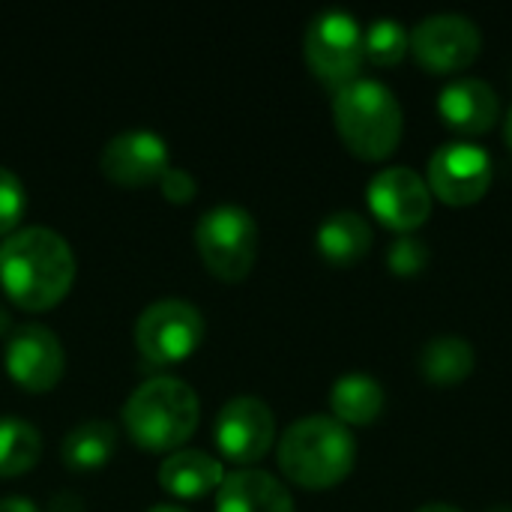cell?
Listing matches in <instances>:
<instances>
[{"mask_svg": "<svg viewBox=\"0 0 512 512\" xmlns=\"http://www.w3.org/2000/svg\"><path fill=\"white\" fill-rule=\"evenodd\" d=\"M366 201L372 213L399 234L420 228L432 213V189L426 177L411 165H387L372 174L366 186Z\"/></svg>", "mask_w": 512, "mask_h": 512, "instance_id": "11", "label": "cell"}, {"mask_svg": "<svg viewBox=\"0 0 512 512\" xmlns=\"http://www.w3.org/2000/svg\"><path fill=\"white\" fill-rule=\"evenodd\" d=\"M474 360H477L474 345L456 333L432 336L420 348V372L426 375V381L438 387H453L465 381L474 372Z\"/></svg>", "mask_w": 512, "mask_h": 512, "instance_id": "19", "label": "cell"}, {"mask_svg": "<svg viewBox=\"0 0 512 512\" xmlns=\"http://www.w3.org/2000/svg\"><path fill=\"white\" fill-rule=\"evenodd\" d=\"M9 333H12V318H9V312L0 306V339L9 336Z\"/></svg>", "mask_w": 512, "mask_h": 512, "instance_id": "28", "label": "cell"}, {"mask_svg": "<svg viewBox=\"0 0 512 512\" xmlns=\"http://www.w3.org/2000/svg\"><path fill=\"white\" fill-rule=\"evenodd\" d=\"M201 420L198 393L174 375L147 378L132 390L123 405V429L126 435L153 453L177 450L192 438Z\"/></svg>", "mask_w": 512, "mask_h": 512, "instance_id": "3", "label": "cell"}, {"mask_svg": "<svg viewBox=\"0 0 512 512\" xmlns=\"http://www.w3.org/2000/svg\"><path fill=\"white\" fill-rule=\"evenodd\" d=\"M225 468L204 450H174L159 465V486L174 498H201L219 489Z\"/></svg>", "mask_w": 512, "mask_h": 512, "instance_id": "16", "label": "cell"}, {"mask_svg": "<svg viewBox=\"0 0 512 512\" xmlns=\"http://www.w3.org/2000/svg\"><path fill=\"white\" fill-rule=\"evenodd\" d=\"M414 512H462L456 504H444V501H432V504H423Z\"/></svg>", "mask_w": 512, "mask_h": 512, "instance_id": "27", "label": "cell"}, {"mask_svg": "<svg viewBox=\"0 0 512 512\" xmlns=\"http://www.w3.org/2000/svg\"><path fill=\"white\" fill-rule=\"evenodd\" d=\"M363 51L378 66H393L411 51V33L399 18L381 15L363 30Z\"/></svg>", "mask_w": 512, "mask_h": 512, "instance_id": "22", "label": "cell"}, {"mask_svg": "<svg viewBox=\"0 0 512 512\" xmlns=\"http://www.w3.org/2000/svg\"><path fill=\"white\" fill-rule=\"evenodd\" d=\"M411 54L432 72H459L471 66L483 48V33L462 12H432L411 30Z\"/></svg>", "mask_w": 512, "mask_h": 512, "instance_id": "8", "label": "cell"}, {"mask_svg": "<svg viewBox=\"0 0 512 512\" xmlns=\"http://www.w3.org/2000/svg\"><path fill=\"white\" fill-rule=\"evenodd\" d=\"M486 512H512V504H492Z\"/></svg>", "mask_w": 512, "mask_h": 512, "instance_id": "31", "label": "cell"}, {"mask_svg": "<svg viewBox=\"0 0 512 512\" xmlns=\"http://www.w3.org/2000/svg\"><path fill=\"white\" fill-rule=\"evenodd\" d=\"M24 207H27V192H24V183L18 180L15 171L3 168L0 165V237L12 234V228L21 222L24 216Z\"/></svg>", "mask_w": 512, "mask_h": 512, "instance_id": "24", "label": "cell"}, {"mask_svg": "<svg viewBox=\"0 0 512 512\" xmlns=\"http://www.w3.org/2000/svg\"><path fill=\"white\" fill-rule=\"evenodd\" d=\"M99 165L105 177H111L120 186H147L159 183V177L171 168V153L159 132L126 129L108 138Z\"/></svg>", "mask_w": 512, "mask_h": 512, "instance_id": "13", "label": "cell"}, {"mask_svg": "<svg viewBox=\"0 0 512 512\" xmlns=\"http://www.w3.org/2000/svg\"><path fill=\"white\" fill-rule=\"evenodd\" d=\"M159 189H162V195L168 198V201H174V204H186V201H192L195 198V192H198V180L186 171V168H168L162 177H159Z\"/></svg>", "mask_w": 512, "mask_h": 512, "instance_id": "25", "label": "cell"}, {"mask_svg": "<svg viewBox=\"0 0 512 512\" xmlns=\"http://www.w3.org/2000/svg\"><path fill=\"white\" fill-rule=\"evenodd\" d=\"M213 438L228 462L255 465L267 456V450L276 441V417L264 399L234 396L219 408Z\"/></svg>", "mask_w": 512, "mask_h": 512, "instance_id": "10", "label": "cell"}, {"mask_svg": "<svg viewBox=\"0 0 512 512\" xmlns=\"http://www.w3.org/2000/svg\"><path fill=\"white\" fill-rule=\"evenodd\" d=\"M216 512H294V498L270 471L240 468L216 489Z\"/></svg>", "mask_w": 512, "mask_h": 512, "instance_id": "15", "label": "cell"}, {"mask_svg": "<svg viewBox=\"0 0 512 512\" xmlns=\"http://www.w3.org/2000/svg\"><path fill=\"white\" fill-rule=\"evenodd\" d=\"M438 111L453 129L468 135H483L495 126L501 114V99L489 81L474 75H459L441 87Z\"/></svg>", "mask_w": 512, "mask_h": 512, "instance_id": "14", "label": "cell"}, {"mask_svg": "<svg viewBox=\"0 0 512 512\" xmlns=\"http://www.w3.org/2000/svg\"><path fill=\"white\" fill-rule=\"evenodd\" d=\"M387 393L378 378L366 372L339 375L330 387V408L333 417L345 426H366L381 417Z\"/></svg>", "mask_w": 512, "mask_h": 512, "instance_id": "18", "label": "cell"}, {"mask_svg": "<svg viewBox=\"0 0 512 512\" xmlns=\"http://www.w3.org/2000/svg\"><path fill=\"white\" fill-rule=\"evenodd\" d=\"M303 54L315 78L330 87H345L357 78L366 51H363V27L348 9H324L318 12L303 33Z\"/></svg>", "mask_w": 512, "mask_h": 512, "instance_id": "6", "label": "cell"}, {"mask_svg": "<svg viewBox=\"0 0 512 512\" xmlns=\"http://www.w3.org/2000/svg\"><path fill=\"white\" fill-rule=\"evenodd\" d=\"M333 120L348 144L363 159H384L402 138V102L378 78H354L333 96Z\"/></svg>", "mask_w": 512, "mask_h": 512, "instance_id": "4", "label": "cell"}, {"mask_svg": "<svg viewBox=\"0 0 512 512\" xmlns=\"http://www.w3.org/2000/svg\"><path fill=\"white\" fill-rule=\"evenodd\" d=\"M492 174H495L492 156L483 144H474L468 138H453V141H444L429 156L426 183L432 195H438L447 204L462 207L486 195Z\"/></svg>", "mask_w": 512, "mask_h": 512, "instance_id": "9", "label": "cell"}, {"mask_svg": "<svg viewBox=\"0 0 512 512\" xmlns=\"http://www.w3.org/2000/svg\"><path fill=\"white\" fill-rule=\"evenodd\" d=\"M432 258V249L426 240H420L417 234H399L390 246H387V264L393 273L399 276H414L420 273Z\"/></svg>", "mask_w": 512, "mask_h": 512, "instance_id": "23", "label": "cell"}, {"mask_svg": "<svg viewBox=\"0 0 512 512\" xmlns=\"http://www.w3.org/2000/svg\"><path fill=\"white\" fill-rule=\"evenodd\" d=\"M504 135H507V144H510V150H512V108L507 111V126H504Z\"/></svg>", "mask_w": 512, "mask_h": 512, "instance_id": "30", "label": "cell"}, {"mask_svg": "<svg viewBox=\"0 0 512 512\" xmlns=\"http://www.w3.org/2000/svg\"><path fill=\"white\" fill-rule=\"evenodd\" d=\"M147 512H189L186 507H180V504H153Z\"/></svg>", "mask_w": 512, "mask_h": 512, "instance_id": "29", "label": "cell"}, {"mask_svg": "<svg viewBox=\"0 0 512 512\" xmlns=\"http://www.w3.org/2000/svg\"><path fill=\"white\" fill-rule=\"evenodd\" d=\"M0 512H39V507L36 501L24 495H9V498H0Z\"/></svg>", "mask_w": 512, "mask_h": 512, "instance_id": "26", "label": "cell"}, {"mask_svg": "<svg viewBox=\"0 0 512 512\" xmlns=\"http://www.w3.org/2000/svg\"><path fill=\"white\" fill-rule=\"evenodd\" d=\"M204 315L195 303L165 297L150 303L135 321V345L153 366L186 360L204 339Z\"/></svg>", "mask_w": 512, "mask_h": 512, "instance_id": "7", "label": "cell"}, {"mask_svg": "<svg viewBox=\"0 0 512 512\" xmlns=\"http://www.w3.org/2000/svg\"><path fill=\"white\" fill-rule=\"evenodd\" d=\"M117 447V426L111 420H84L66 432L60 444V456L75 471L102 468Z\"/></svg>", "mask_w": 512, "mask_h": 512, "instance_id": "20", "label": "cell"}, {"mask_svg": "<svg viewBox=\"0 0 512 512\" xmlns=\"http://www.w3.org/2000/svg\"><path fill=\"white\" fill-rule=\"evenodd\" d=\"M372 240H375L372 225L357 210H333V213H327L321 219V225H318V234H315L318 252L336 267L357 264L369 252Z\"/></svg>", "mask_w": 512, "mask_h": 512, "instance_id": "17", "label": "cell"}, {"mask_svg": "<svg viewBox=\"0 0 512 512\" xmlns=\"http://www.w3.org/2000/svg\"><path fill=\"white\" fill-rule=\"evenodd\" d=\"M6 372L9 378L33 393L57 387L66 369V351L57 333L45 324H21L6 339Z\"/></svg>", "mask_w": 512, "mask_h": 512, "instance_id": "12", "label": "cell"}, {"mask_svg": "<svg viewBox=\"0 0 512 512\" xmlns=\"http://www.w3.org/2000/svg\"><path fill=\"white\" fill-rule=\"evenodd\" d=\"M276 459L291 483L306 489H327L351 474L357 459V438L333 414H309L282 432Z\"/></svg>", "mask_w": 512, "mask_h": 512, "instance_id": "2", "label": "cell"}, {"mask_svg": "<svg viewBox=\"0 0 512 512\" xmlns=\"http://www.w3.org/2000/svg\"><path fill=\"white\" fill-rule=\"evenodd\" d=\"M75 282L72 246L45 225L12 231L0 243V285L27 312L51 309Z\"/></svg>", "mask_w": 512, "mask_h": 512, "instance_id": "1", "label": "cell"}, {"mask_svg": "<svg viewBox=\"0 0 512 512\" xmlns=\"http://www.w3.org/2000/svg\"><path fill=\"white\" fill-rule=\"evenodd\" d=\"M42 435L21 417L0 414V477H18L39 462Z\"/></svg>", "mask_w": 512, "mask_h": 512, "instance_id": "21", "label": "cell"}, {"mask_svg": "<svg viewBox=\"0 0 512 512\" xmlns=\"http://www.w3.org/2000/svg\"><path fill=\"white\" fill-rule=\"evenodd\" d=\"M195 249L213 276L237 282L258 258V222L240 204H216L195 222Z\"/></svg>", "mask_w": 512, "mask_h": 512, "instance_id": "5", "label": "cell"}]
</instances>
